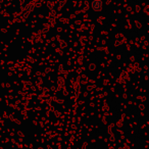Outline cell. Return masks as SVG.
Masks as SVG:
<instances>
[]
</instances>
